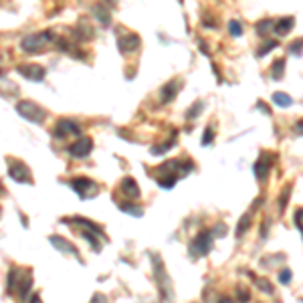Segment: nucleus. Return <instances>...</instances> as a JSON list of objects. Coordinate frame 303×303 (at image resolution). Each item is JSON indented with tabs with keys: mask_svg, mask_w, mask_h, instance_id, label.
I'll return each instance as SVG.
<instances>
[{
	"mask_svg": "<svg viewBox=\"0 0 303 303\" xmlns=\"http://www.w3.org/2000/svg\"><path fill=\"white\" fill-rule=\"evenodd\" d=\"M119 190L128 196V198H134V200H138L140 198V186H138V182L134 180V178H123L121 180V184H119Z\"/></svg>",
	"mask_w": 303,
	"mask_h": 303,
	"instance_id": "9b49d317",
	"label": "nucleus"
},
{
	"mask_svg": "<svg viewBox=\"0 0 303 303\" xmlns=\"http://www.w3.org/2000/svg\"><path fill=\"white\" fill-rule=\"evenodd\" d=\"M49 241H50V245H53L57 251L65 252V255H73V257H77V259H79V252H77V249H75V247H73L69 241H65L63 237H59V235H53Z\"/></svg>",
	"mask_w": 303,
	"mask_h": 303,
	"instance_id": "9d476101",
	"label": "nucleus"
},
{
	"mask_svg": "<svg viewBox=\"0 0 303 303\" xmlns=\"http://www.w3.org/2000/svg\"><path fill=\"white\" fill-rule=\"evenodd\" d=\"M71 188H73L81 198H85V200L95 198V196L99 194V186H97L93 180H89V178H75V180L71 182Z\"/></svg>",
	"mask_w": 303,
	"mask_h": 303,
	"instance_id": "7ed1b4c3",
	"label": "nucleus"
},
{
	"mask_svg": "<svg viewBox=\"0 0 303 303\" xmlns=\"http://www.w3.org/2000/svg\"><path fill=\"white\" fill-rule=\"evenodd\" d=\"M277 47H279V43H277V41H267L265 45H261V49L257 50V57H265L269 50L277 49Z\"/></svg>",
	"mask_w": 303,
	"mask_h": 303,
	"instance_id": "393cba45",
	"label": "nucleus"
},
{
	"mask_svg": "<svg viewBox=\"0 0 303 303\" xmlns=\"http://www.w3.org/2000/svg\"><path fill=\"white\" fill-rule=\"evenodd\" d=\"M178 89H180V81L174 79V81L166 83V85L162 87V101H164V103H170V101L178 95Z\"/></svg>",
	"mask_w": 303,
	"mask_h": 303,
	"instance_id": "4468645a",
	"label": "nucleus"
},
{
	"mask_svg": "<svg viewBox=\"0 0 303 303\" xmlns=\"http://www.w3.org/2000/svg\"><path fill=\"white\" fill-rule=\"evenodd\" d=\"M93 14H95V18L101 22V27H109V24H111V12H109L105 6L95 4V6H93Z\"/></svg>",
	"mask_w": 303,
	"mask_h": 303,
	"instance_id": "f3484780",
	"label": "nucleus"
},
{
	"mask_svg": "<svg viewBox=\"0 0 303 303\" xmlns=\"http://www.w3.org/2000/svg\"><path fill=\"white\" fill-rule=\"evenodd\" d=\"M174 146H176V142H174V140H170L168 144H162V146H156V148H152V154H154V156H162L164 152L172 150Z\"/></svg>",
	"mask_w": 303,
	"mask_h": 303,
	"instance_id": "bb28decb",
	"label": "nucleus"
},
{
	"mask_svg": "<svg viewBox=\"0 0 303 303\" xmlns=\"http://www.w3.org/2000/svg\"><path fill=\"white\" fill-rule=\"evenodd\" d=\"M212 239H214V235H212L210 231L200 233V235L190 243V255H192L194 259L208 255V252H210V247H212Z\"/></svg>",
	"mask_w": 303,
	"mask_h": 303,
	"instance_id": "423d86ee",
	"label": "nucleus"
},
{
	"mask_svg": "<svg viewBox=\"0 0 303 303\" xmlns=\"http://www.w3.org/2000/svg\"><path fill=\"white\" fill-rule=\"evenodd\" d=\"M24 79H29V81H43L45 79V75H47V71L41 67V65H37V63H29V65H20L18 69H16Z\"/></svg>",
	"mask_w": 303,
	"mask_h": 303,
	"instance_id": "6e6552de",
	"label": "nucleus"
},
{
	"mask_svg": "<svg viewBox=\"0 0 303 303\" xmlns=\"http://www.w3.org/2000/svg\"><path fill=\"white\" fill-rule=\"evenodd\" d=\"M275 27H273V33H277L279 37H283V35H287V33H291L293 31V27H295V18L293 16H287V18H279L277 22H273Z\"/></svg>",
	"mask_w": 303,
	"mask_h": 303,
	"instance_id": "ddd939ff",
	"label": "nucleus"
},
{
	"mask_svg": "<svg viewBox=\"0 0 303 303\" xmlns=\"http://www.w3.org/2000/svg\"><path fill=\"white\" fill-rule=\"evenodd\" d=\"M289 194H291V186H285V190H283V194H281V198H279V212L285 210L287 200H289Z\"/></svg>",
	"mask_w": 303,
	"mask_h": 303,
	"instance_id": "c85d7f7f",
	"label": "nucleus"
},
{
	"mask_svg": "<svg viewBox=\"0 0 303 303\" xmlns=\"http://www.w3.org/2000/svg\"><path fill=\"white\" fill-rule=\"evenodd\" d=\"M291 277H293V273H291V269H281V273H279V283H283V285H287V283L291 281Z\"/></svg>",
	"mask_w": 303,
	"mask_h": 303,
	"instance_id": "7c9ffc66",
	"label": "nucleus"
},
{
	"mask_svg": "<svg viewBox=\"0 0 303 303\" xmlns=\"http://www.w3.org/2000/svg\"><path fill=\"white\" fill-rule=\"evenodd\" d=\"M283 73H285V59H277L273 63V67H271V77L273 79H281Z\"/></svg>",
	"mask_w": 303,
	"mask_h": 303,
	"instance_id": "412c9836",
	"label": "nucleus"
},
{
	"mask_svg": "<svg viewBox=\"0 0 303 303\" xmlns=\"http://www.w3.org/2000/svg\"><path fill=\"white\" fill-rule=\"evenodd\" d=\"M75 37H77L79 41H89V39H93V29H91V24H89L87 20H81V22L75 27Z\"/></svg>",
	"mask_w": 303,
	"mask_h": 303,
	"instance_id": "2eb2a0df",
	"label": "nucleus"
},
{
	"mask_svg": "<svg viewBox=\"0 0 303 303\" xmlns=\"http://www.w3.org/2000/svg\"><path fill=\"white\" fill-rule=\"evenodd\" d=\"M8 176L14 182H20V184H31L33 182V174H31L29 166L22 164V162H18V160H10V164H8Z\"/></svg>",
	"mask_w": 303,
	"mask_h": 303,
	"instance_id": "39448f33",
	"label": "nucleus"
},
{
	"mask_svg": "<svg viewBox=\"0 0 303 303\" xmlns=\"http://www.w3.org/2000/svg\"><path fill=\"white\" fill-rule=\"evenodd\" d=\"M65 222H77V224H83L87 231L95 233L97 237H103V231H101V226H97L95 222H91V220H87V218H81V216H77V218H65Z\"/></svg>",
	"mask_w": 303,
	"mask_h": 303,
	"instance_id": "dca6fc26",
	"label": "nucleus"
},
{
	"mask_svg": "<svg viewBox=\"0 0 303 303\" xmlns=\"http://www.w3.org/2000/svg\"><path fill=\"white\" fill-rule=\"evenodd\" d=\"M249 297H251L249 289H245V287H237V299H239V301H247Z\"/></svg>",
	"mask_w": 303,
	"mask_h": 303,
	"instance_id": "473e14b6",
	"label": "nucleus"
},
{
	"mask_svg": "<svg viewBox=\"0 0 303 303\" xmlns=\"http://www.w3.org/2000/svg\"><path fill=\"white\" fill-rule=\"evenodd\" d=\"M271 31H273V20H269V18H267V20H261V22L257 24V33H259V35H269Z\"/></svg>",
	"mask_w": 303,
	"mask_h": 303,
	"instance_id": "b1692460",
	"label": "nucleus"
},
{
	"mask_svg": "<svg viewBox=\"0 0 303 303\" xmlns=\"http://www.w3.org/2000/svg\"><path fill=\"white\" fill-rule=\"evenodd\" d=\"M273 101H275L279 107H291V105H293V97H289V95L283 93V91L275 93V95H273Z\"/></svg>",
	"mask_w": 303,
	"mask_h": 303,
	"instance_id": "4be33fe9",
	"label": "nucleus"
},
{
	"mask_svg": "<svg viewBox=\"0 0 303 303\" xmlns=\"http://www.w3.org/2000/svg\"><path fill=\"white\" fill-rule=\"evenodd\" d=\"M251 226V214H243V218L239 220V226H237V237L241 239L245 235V231H249Z\"/></svg>",
	"mask_w": 303,
	"mask_h": 303,
	"instance_id": "5701e85b",
	"label": "nucleus"
},
{
	"mask_svg": "<svg viewBox=\"0 0 303 303\" xmlns=\"http://www.w3.org/2000/svg\"><path fill=\"white\" fill-rule=\"evenodd\" d=\"M16 113L20 117H24L27 121H31V123H43L45 117H47V111L41 105H37L35 101H27V99L16 103Z\"/></svg>",
	"mask_w": 303,
	"mask_h": 303,
	"instance_id": "f03ea898",
	"label": "nucleus"
},
{
	"mask_svg": "<svg viewBox=\"0 0 303 303\" xmlns=\"http://www.w3.org/2000/svg\"><path fill=\"white\" fill-rule=\"evenodd\" d=\"M18 281H20V269L12 267V269H10V273H8V285H6V291H8V293H14V289H16V285H18Z\"/></svg>",
	"mask_w": 303,
	"mask_h": 303,
	"instance_id": "a211bd4d",
	"label": "nucleus"
},
{
	"mask_svg": "<svg viewBox=\"0 0 303 303\" xmlns=\"http://www.w3.org/2000/svg\"><path fill=\"white\" fill-rule=\"evenodd\" d=\"M142 45V39L130 31H121L119 29V35H117V49L121 50L123 55H130V53H136Z\"/></svg>",
	"mask_w": 303,
	"mask_h": 303,
	"instance_id": "20e7f679",
	"label": "nucleus"
},
{
	"mask_svg": "<svg viewBox=\"0 0 303 303\" xmlns=\"http://www.w3.org/2000/svg\"><path fill=\"white\" fill-rule=\"evenodd\" d=\"M31 287H33V275H31V271H27L24 273V281H18V295L20 297H27L29 291H31Z\"/></svg>",
	"mask_w": 303,
	"mask_h": 303,
	"instance_id": "6ab92c4d",
	"label": "nucleus"
},
{
	"mask_svg": "<svg viewBox=\"0 0 303 303\" xmlns=\"http://www.w3.org/2000/svg\"><path fill=\"white\" fill-rule=\"evenodd\" d=\"M212 140H214V130H212V125H208L202 134V146H210Z\"/></svg>",
	"mask_w": 303,
	"mask_h": 303,
	"instance_id": "cd10ccee",
	"label": "nucleus"
},
{
	"mask_svg": "<svg viewBox=\"0 0 303 303\" xmlns=\"http://www.w3.org/2000/svg\"><path fill=\"white\" fill-rule=\"evenodd\" d=\"M119 210H123V212H128V214H132V216H144V208H140V206H132V202H121L119 204Z\"/></svg>",
	"mask_w": 303,
	"mask_h": 303,
	"instance_id": "aec40b11",
	"label": "nucleus"
},
{
	"mask_svg": "<svg viewBox=\"0 0 303 303\" xmlns=\"http://www.w3.org/2000/svg\"><path fill=\"white\" fill-rule=\"evenodd\" d=\"M257 285H259V289H261V291H265V293H269V295H273V293H275V289L271 287V283H269L267 279H259V281H257Z\"/></svg>",
	"mask_w": 303,
	"mask_h": 303,
	"instance_id": "c756f323",
	"label": "nucleus"
},
{
	"mask_svg": "<svg viewBox=\"0 0 303 303\" xmlns=\"http://www.w3.org/2000/svg\"><path fill=\"white\" fill-rule=\"evenodd\" d=\"M271 164H273V156H271V154H263V156L259 158V162L255 164V176H257L259 180H263V178L267 176Z\"/></svg>",
	"mask_w": 303,
	"mask_h": 303,
	"instance_id": "f8f14e48",
	"label": "nucleus"
},
{
	"mask_svg": "<svg viewBox=\"0 0 303 303\" xmlns=\"http://www.w3.org/2000/svg\"><path fill=\"white\" fill-rule=\"evenodd\" d=\"M79 134H81V125H77L73 119H59V123L53 130V136L59 140L69 138V136H79Z\"/></svg>",
	"mask_w": 303,
	"mask_h": 303,
	"instance_id": "0eeeda50",
	"label": "nucleus"
},
{
	"mask_svg": "<svg viewBox=\"0 0 303 303\" xmlns=\"http://www.w3.org/2000/svg\"><path fill=\"white\" fill-rule=\"evenodd\" d=\"M93 150V142L89 140V138H79L77 142H73L71 146H69V154L73 156V158H77V160H81V158H87L89 154Z\"/></svg>",
	"mask_w": 303,
	"mask_h": 303,
	"instance_id": "1a4fd4ad",
	"label": "nucleus"
},
{
	"mask_svg": "<svg viewBox=\"0 0 303 303\" xmlns=\"http://www.w3.org/2000/svg\"><path fill=\"white\" fill-rule=\"evenodd\" d=\"M229 33H231L233 37H241L245 31H243V24H241L239 20H231V22H229Z\"/></svg>",
	"mask_w": 303,
	"mask_h": 303,
	"instance_id": "a878e982",
	"label": "nucleus"
},
{
	"mask_svg": "<svg viewBox=\"0 0 303 303\" xmlns=\"http://www.w3.org/2000/svg\"><path fill=\"white\" fill-rule=\"evenodd\" d=\"M200 111H202V101H196V103L192 105V109L186 113V117H188V119H194L196 115H200Z\"/></svg>",
	"mask_w": 303,
	"mask_h": 303,
	"instance_id": "2f4dec72",
	"label": "nucleus"
},
{
	"mask_svg": "<svg viewBox=\"0 0 303 303\" xmlns=\"http://www.w3.org/2000/svg\"><path fill=\"white\" fill-rule=\"evenodd\" d=\"M301 216H303V208L299 206V208L295 210V226H297L299 233H301Z\"/></svg>",
	"mask_w": 303,
	"mask_h": 303,
	"instance_id": "72a5a7b5",
	"label": "nucleus"
},
{
	"mask_svg": "<svg viewBox=\"0 0 303 303\" xmlns=\"http://www.w3.org/2000/svg\"><path fill=\"white\" fill-rule=\"evenodd\" d=\"M291 53L297 55V57H301V41H297L295 45H291Z\"/></svg>",
	"mask_w": 303,
	"mask_h": 303,
	"instance_id": "f704fd0d",
	"label": "nucleus"
},
{
	"mask_svg": "<svg viewBox=\"0 0 303 303\" xmlns=\"http://www.w3.org/2000/svg\"><path fill=\"white\" fill-rule=\"evenodd\" d=\"M103 2H105L107 6H111V8H113V6H117V0H103Z\"/></svg>",
	"mask_w": 303,
	"mask_h": 303,
	"instance_id": "c9c22d12",
	"label": "nucleus"
},
{
	"mask_svg": "<svg viewBox=\"0 0 303 303\" xmlns=\"http://www.w3.org/2000/svg\"><path fill=\"white\" fill-rule=\"evenodd\" d=\"M55 41V35L50 31L45 33H37V35H27L22 41H20V49L24 53H43V50L49 47L50 43Z\"/></svg>",
	"mask_w": 303,
	"mask_h": 303,
	"instance_id": "f257e3e1",
	"label": "nucleus"
}]
</instances>
